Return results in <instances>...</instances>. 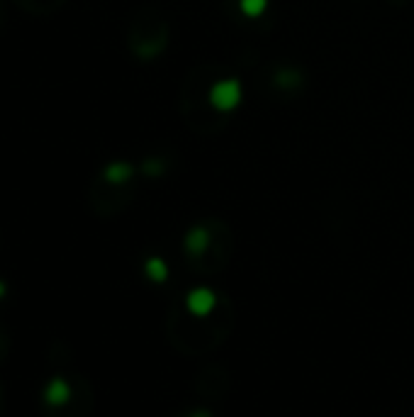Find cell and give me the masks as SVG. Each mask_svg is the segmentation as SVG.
<instances>
[{"mask_svg":"<svg viewBox=\"0 0 414 417\" xmlns=\"http://www.w3.org/2000/svg\"><path fill=\"white\" fill-rule=\"evenodd\" d=\"M146 273L154 278V281H166V276H168V266H166L163 259H159V256H154V259L146 261Z\"/></svg>","mask_w":414,"mask_h":417,"instance_id":"cell-6","label":"cell"},{"mask_svg":"<svg viewBox=\"0 0 414 417\" xmlns=\"http://www.w3.org/2000/svg\"><path fill=\"white\" fill-rule=\"evenodd\" d=\"M297 84H300V74L297 71H278L275 74V86H280V88H295Z\"/></svg>","mask_w":414,"mask_h":417,"instance_id":"cell-7","label":"cell"},{"mask_svg":"<svg viewBox=\"0 0 414 417\" xmlns=\"http://www.w3.org/2000/svg\"><path fill=\"white\" fill-rule=\"evenodd\" d=\"M270 0H239V13L248 20H258L261 15H266Z\"/></svg>","mask_w":414,"mask_h":417,"instance_id":"cell-4","label":"cell"},{"mask_svg":"<svg viewBox=\"0 0 414 417\" xmlns=\"http://www.w3.org/2000/svg\"><path fill=\"white\" fill-rule=\"evenodd\" d=\"M214 303H217V298H214V293H212V290H207V288H192L190 293H188V298H185L188 310H190L192 315H197V317L212 312Z\"/></svg>","mask_w":414,"mask_h":417,"instance_id":"cell-2","label":"cell"},{"mask_svg":"<svg viewBox=\"0 0 414 417\" xmlns=\"http://www.w3.org/2000/svg\"><path fill=\"white\" fill-rule=\"evenodd\" d=\"M207 246H209V232L205 227H192L190 232L185 234V249L190 251L192 256L205 254Z\"/></svg>","mask_w":414,"mask_h":417,"instance_id":"cell-3","label":"cell"},{"mask_svg":"<svg viewBox=\"0 0 414 417\" xmlns=\"http://www.w3.org/2000/svg\"><path fill=\"white\" fill-rule=\"evenodd\" d=\"M105 178H108L110 183H125V181L132 178V166L125 161L110 164V166L105 168Z\"/></svg>","mask_w":414,"mask_h":417,"instance_id":"cell-5","label":"cell"},{"mask_svg":"<svg viewBox=\"0 0 414 417\" xmlns=\"http://www.w3.org/2000/svg\"><path fill=\"white\" fill-rule=\"evenodd\" d=\"M241 101H244V86L239 79H222L209 86L207 103L217 113H231L241 105Z\"/></svg>","mask_w":414,"mask_h":417,"instance_id":"cell-1","label":"cell"}]
</instances>
